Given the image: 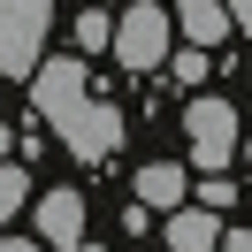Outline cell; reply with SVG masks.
<instances>
[{"label": "cell", "instance_id": "6da1fadb", "mask_svg": "<svg viewBox=\"0 0 252 252\" xmlns=\"http://www.w3.org/2000/svg\"><path fill=\"white\" fill-rule=\"evenodd\" d=\"M38 115H46L54 138H62L69 153H84V160H99L107 145H123V115L99 107V99L84 92V62H54V69H38Z\"/></svg>", "mask_w": 252, "mask_h": 252}, {"label": "cell", "instance_id": "7a4b0ae2", "mask_svg": "<svg viewBox=\"0 0 252 252\" xmlns=\"http://www.w3.org/2000/svg\"><path fill=\"white\" fill-rule=\"evenodd\" d=\"M184 138H191V160H199L206 176H221L237 160V107H229V99H191Z\"/></svg>", "mask_w": 252, "mask_h": 252}, {"label": "cell", "instance_id": "3957f363", "mask_svg": "<svg viewBox=\"0 0 252 252\" xmlns=\"http://www.w3.org/2000/svg\"><path fill=\"white\" fill-rule=\"evenodd\" d=\"M46 23H54V8H38V0H8L0 8V77H31L38 69Z\"/></svg>", "mask_w": 252, "mask_h": 252}, {"label": "cell", "instance_id": "277c9868", "mask_svg": "<svg viewBox=\"0 0 252 252\" xmlns=\"http://www.w3.org/2000/svg\"><path fill=\"white\" fill-rule=\"evenodd\" d=\"M115 62L123 69H160L168 62V8H153V0L123 8L115 16Z\"/></svg>", "mask_w": 252, "mask_h": 252}, {"label": "cell", "instance_id": "5b68a950", "mask_svg": "<svg viewBox=\"0 0 252 252\" xmlns=\"http://www.w3.org/2000/svg\"><path fill=\"white\" fill-rule=\"evenodd\" d=\"M38 245L46 252H84V199L77 191H46L38 199Z\"/></svg>", "mask_w": 252, "mask_h": 252}, {"label": "cell", "instance_id": "8992f818", "mask_svg": "<svg viewBox=\"0 0 252 252\" xmlns=\"http://www.w3.org/2000/svg\"><path fill=\"white\" fill-rule=\"evenodd\" d=\"M176 31L191 38V54H206V46H221V38L237 31V16L214 8V0H184V8H176Z\"/></svg>", "mask_w": 252, "mask_h": 252}, {"label": "cell", "instance_id": "52a82bcc", "mask_svg": "<svg viewBox=\"0 0 252 252\" xmlns=\"http://www.w3.org/2000/svg\"><path fill=\"white\" fill-rule=\"evenodd\" d=\"M184 168H176V160H145V168H138V206H145V214H153V206H160V214H176V199H184Z\"/></svg>", "mask_w": 252, "mask_h": 252}, {"label": "cell", "instance_id": "ba28073f", "mask_svg": "<svg viewBox=\"0 0 252 252\" xmlns=\"http://www.w3.org/2000/svg\"><path fill=\"white\" fill-rule=\"evenodd\" d=\"M168 252H221V221L206 214V206L168 214Z\"/></svg>", "mask_w": 252, "mask_h": 252}, {"label": "cell", "instance_id": "9c48e42d", "mask_svg": "<svg viewBox=\"0 0 252 252\" xmlns=\"http://www.w3.org/2000/svg\"><path fill=\"white\" fill-rule=\"evenodd\" d=\"M77 46H84V54L115 46V23H107V8H84V16H77Z\"/></svg>", "mask_w": 252, "mask_h": 252}, {"label": "cell", "instance_id": "30bf717a", "mask_svg": "<svg viewBox=\"0 0 252 252\" xmlns=\"http://www.w3.org/2000/svg\"><path fill=\"white\" fill-rule=\"evenodd\" d=\"M23 199H31V176H23V168H16V160H8V168H0V221L16 214V206H23Z\"/></svg>", "mask_w": 252, "mask_h": 252}, {"label": "cell", "instance_id": "8fae6325", "mask_svg": "<svg viewBox=\"0 0 252 252\" xmlns=\"http://www.w3.org/2000/svg\"><path fill=\"white\" fill-rule=\"evenodd\" d=\"M229 199H237L229 176H206V184H199V206H206V214H214V206H229Z\"/></svg>", "mask_w": 252, "mask_h": 252}, {"label": "cell", "instance_id": "7c38bea8", "mask_svg": "<svg viewBox=\"0 0 252 252\" xmlns=\"http://www.w3.org/2000/svg\"><path fill=\"white\" fill-rule=\"evenodd\" d=\"M199 77H206V54L184 46V54H176V84H199Z\"/></svg>", "mask_w": 252, "mask_h": 252}, {"label": "cell", "instance_id": "4fadbf2b", "mask_svg": "<svg viewBox=\"0 0 252 252\" xmlns=\"http://www.w3.org/2000/svg\"><path fill=\"white\" fill-rule=\"evenodd\" d=\"M221 252H252V229H229V237H221Z\"/></svg>", "mask_w": 252, "mask_h": 252}, {"label": "cell", "instance_id": "5bb4252c", "mask_svg": "<svg viewBox=\"0 0 252 252\" xmlns=\"http://www.w3.org/2000/svg\"><path fill=\"white\" fill-rule=\"evenodd\" d=\"M0 252H46V245H31V237H0Z\"/></svg>", "mask_w": 252, "mask_h": 252}, {"label": "cell", "instance_id": "9a60e30c", "mask_svg": "<svg viewBox=\"0 0 252 252\" xmlns=\"http://www.w3.org/2000/svg\"><path fill=\"white\" fill-rule=\"evenodd\" d=\"M8 145H16V130H8V123H0V168H8Z\"/></svg>", "mask_w": 252, "mask_h": 252}, {"label": "cell", "instance_id": "2e32d148", "mask_svg": "<svg viewBox=\"0 0 252 252\" xmlns=\"http://www.w3.org/2000/svg\"><path fill=\"white\" fill-rule=\"evenodd\" d=\"M245 160H252V138H245Z\"/></svg>", "mask_w": 252, "mask_h": 252}, {"label": "cell", "instance_id": "e0dca14e", "mask_svg": "<svg viewBox=\"0 0 252 252\" xmlns=\"http://www.w3.org/2000/svg\"><path fill=\"white\" fill-rule=\"evenodd\" d=\"M84 252H99V245H84Z\"/></svg>", "mask_w": 252, "mask_h": 252}]
</instances>
